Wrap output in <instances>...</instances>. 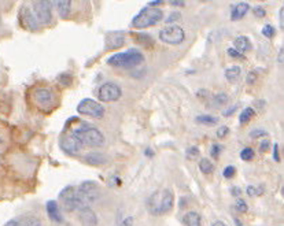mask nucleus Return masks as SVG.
Masks as SVG:
<instances>
[{"label":"nucleus","instance_id":"obj_1","mask_svg":"<svg viewBox=\"0 0 284 226\" xmlns=\"http://www.w3.org/2000/svg\"><path fill=\"white\" fill-rule=\"evenodd\" d=\"M145 206L151 215L168 214L175 206V195L170 189L155 190L148 196Z\"/></svg>","mask_w":284,"mask_h":226},{"label":"nucleus","instance_id":"obj_2","mask_svg":"<svg viewBox=\"0 0 284 226\" xmlns=\"http://www.w3.org/2000/svg\"><path fill=\"white\" fill-rule=\"evenodd\" d=\"M163 11L157 7H145L132 19V26L135 29H145L157 25L162 21Z\"/></svg>","mask_w":284,"mask_h":226},{"label":"nucleus","instance_id":"obj_3","mask_svg":"<svg viewBox=\"0 0 284 226\" xmlns=\"http://www.w3.org/2000/svg\"><path fill=\"white\" fill-rule=\"evenodd\" d=\"M73 137L79 140L81 145L88 147H100L104 144V136L103 133L94 126H83L73 132Z\"/></svg>","mask_w":284,"mask_h":226},{"label":"nucleus","instance_id":"obj_4","mask_svg":"<svg viewBox=\"0 0 284 226\" xmlns=\"http://www.w3.org/2000/svg\"><path fill=\"white\" fill-rule=\"evenodd\" d=\"M144 60V55L139 49H129L125 52L114 54L107 59V63L114 67H133L140 65Z\"/></svg>","mask_w":284,"mask_h":226},{"label":"nucleus","instance_id":"obj_5","mask_svg":"<svg viewBox=\"0 0 284 226\" xmlns=\"http://www.w3.org/2000/svg\"><path fill=\"white\" fill-rule=\"evenodd\" d=\"M77 193H79L80 207L83 210L96 202L99 197V186L94 181H85L77 188Z\"/></svg>","mask_w":284,"mask_h":226},{"label":"nucleus","instance_id":"obj_6","mask_svg":"<svg viewBox=\"0 0 284 226\" xmlns=\"http://www.w3.org/2000/svg\"><path fill=\"white\" fill-rule=\"evenodd\" d=\"M159 40L170 45H179L186 40V33L179 25H170L159 32Z\"/></svg>","mask_w":284,"mask_h":226},{"label":"nucleus","instance_id":"obj_7","mask_svg":"<svg viewBox=\"0 0 284 226\" xmlns=\"http://www.w3.org/2000/svg\"><path fill=\"white\" fill-rule=\"evenodd\" d=\"M77 111L81 115L91 117V118H102L104 115V107L100 103L92 100V99H83L77 106Z\"/></svg>","mask_w":284,"mask_h":226},{"label":"nucleus","instance_id":"obj_8","mask_svg":"<svg viewBox=\"0 0 284 226\" xmlns=\"http://www.w3.org/2000/svg\"><path fill=\"white\" fill-rule=\"evenodd\" d=\"M51 6L52 3H49L47 0H40L33 3V14L36 17L37 22L42 25H48L52 19V12H51Z\"/></svg>","mask_w":284,"mask_h":226},{"label":"nucleus","instance_id":"obj_9","mask_svg":"<svg viewBox=\"0 0 284 226\" xmlns=\"http://www.w3.org/2000/svg\"><path fill=\"white\" fill-rule=\"evenodd\" d=\"M59 199H61L63 207L69 210V211H74V210H79L80 211V210H81L77 188H74V186H66V188L59 193Z\"/></svg>","mask_w":284,"mask_h":226},{"label":"nucleus","instance_id":"obj_10","mask_svg":"<svg viewBox=\"0 0 284 226\" xmlns=\"http://www.w3.org/2000/svg\"><path fill=\"white\" fill-rule=\"evenodd\" d=\"M122 92L121 88L114 83H106L103 84L102 87L99 88L97 96L103 103H109V101H117L121 97Z\"/></svg>","mask_w":284,"mask_h":226},{"label":"nucleus","instance_id":"obj_11","mask_svg":"<svg viewBox=\"0 0 284 226\" xmlns=\"http://www.w3.org/2000/svg\"><path fill=\"white\" fill-rule=\"evenodd\" d=\"M33 101L43 110H49L55 103L54 93L48 88H39L33 92Z\"/></svg>","mask_w":284,"mask_h":226},{"label":"nucleus","instance_id":"obj_12","mask_svg":"<svg viewBox=\"0 0 284 226\" xmlns=\"http://www.w3.org/2000/svg\"><path fill=\"white\" fill-rule=\"evenodd\" d=\"M19 19H21V24H22V26H24L25 29L32 30V32L40 29V24L37 22L35 14H33V11H32L31 8H29L28 6L21 7V11H19Z\"/></svg>","mask_w":284,"mask_h":226},{"label":"nucleus","instance_id":"obj_13","mask_svg":"<svg viewBox=\"0 0 284 226\" xmlns=\"http://www.w3.org/2000/svg\"><path fill=\"white\" fill-rule=\"evenodd\" d=\"M61 147H62V149L66 152V154H70V155H77L80 151H81V148H83V145L79 143V140L73 136L62 138Z\"/></svg>","mask_w":284,"mask_h":226},{"label":"nucleus","instance_id":"obj_14","mask_svg":"<svg viewBox=\"0 0 284 226\" xmlns=\"http://www.w3.org/2000/svg\"><path fill=\"white\" fill-rule=\"evenodd\" d=\"M80 220H81V225L83 226H96L97 218L96 214L94 213V210L90 207H85L80 210Z\"/></svg>","mask_w":284,"mask_h":226},{"label":"nucleus","instance_id":"obj_15","mask_svg":"<svg viewBox=\"0 0 284 226\" xmlns=\"http://www.w3.org/2000/svg\"><path fill=\"white\" fill-rule=\"evenodd\" d=\"M46 208H47V214H48L49 218L54 221V222L61 224L62 221H63V217L61 214V210H59L58 203L55 202V200H48L47 204H46Z\"/></svg>","mask_w":284,"mask_h":226},{"label":"nucleus","instance_id":"obj_16","mask_svg":"<svg viewBox=\"0 0 284 226\" xmlns=\"http://www.w3.org/2000/svg\"><path fill=\"white\" fill-rule=\"evenodd\" d=\"M125 43V39H124V35L115 32V33H111L106 39V49H115V48L121 47Z\"/></svg>","mask_w":284,"mask_h":226},{"label":"nucleus","instance_id":"obj_17","mask_svg":"<svg viewBox=\"0 0 284 226\" xmlns=\"http://www.w3.org/2000/svg\"><path fill=\"white\" fill-rule=\"evenodd\" d=\"M84 161L88 163V165H92V166H100V165H104L107 163V156L104 154H99V152H91V154H87L84 156Z\"/></svg>","mask_w":284,"mask_h":226},{"label":"nucleus","instance_id":"obj_18","mask_svg":"<svg viewBox=\"0 0 284 226\" xmlns=\"http://www.w3.org/2000/svg\"><path fill=\"white\" fill-rule=\"evenodd\" d=\"M248 8V3L246 1H242V3H237L234 8H232V12H231V19L232 21H239V19H242L246 14H247Z\"/></svg>","mask_w":284,"mask_h":226},{"label":"nucleus","instance_id":"obj_19","mask_svg":"<svg viewBox=\"0 0 284 226\" xmlns=\"http://www.w3.org/2000/svg\"><path fill=\"white\" fill-rule=\"evenodd\" d=\"M235 49L239 52V54H244L251 49V43L248 40V37L246 36H239L235 39Z\"/></svg>","mask_w":284,"mask_h":226},{"label":"nucleus","instance_id":"obj_20","mask_svg":"<svg viewBox=\"0 0 284 226\" xmlns=\"http://www.w3.org/2000/svg\"><path fill=\"white\" fill-rule=\"evenodd\" d=\"M55 7L58 8V12L61 15L62 18H66L70 12V8H72V1L69 0H59V1H55Z\"/></svg>","mask_w":284,"mask_h":226},{"label":"nucleus","instance_id":"obj_21","mask_svg":"<svg viewBox=\"0 0 284 226\" xmlns=\"http://www.w3.org/2000/svg\"><path fill=\"white\" fill-rule=\"evenodd\" d=\"M184 224L187 226H200V217L198 213H195V211H189L187 214L184 215Z\"/></svg>","mask_w":284,"mask_h":226},{"label":"nucleus","instance_id":"obj_22","mask_svg":"<svg viewBox=\"0 0 284 226\" xmlns=\"http://www.w3.org/2000/svg\"><path fill=\"white\" fill-rule=\"evenodd\" d=\"M225 77H227V80H228L230 83H235L236 80L240 77V67L232 66L230 69H227V70H225Z\"/></svg>","mask_w":284,"mask_h":226},{"label":"nucleus","instance_id":"obj_23","mask_svg":"<svg viewBox=\"0 0 284 226\" xmlns=\"http://www.w3.org/2000/svg\"><path fill=\"white\" fill-rule=\"evenodd\" d=\"M199 169L203 174H212V173L214 172V165H213L210 159L203 158V159H200L199 162Z\"/></svg>","mask_w":284,"mask_h":226},{"label":"nucleus","instance_id":"obj_24","mask_svg":"<svg viewBox=\"0 0 284 226\" xmlns=\"http://www.w3.org/2000/svg\"><path fill=\"white\" fill-rule=\"evenodd\" d=\"M196 122L202 124V125L214 126L218 122V118L213 117V115H199V117H196Z\"/></svg>","mask_w":284,"mask_h":226},{"label":"nucleus","instance_id":"obj_25","mask_svg":"<svg viewBox=\"0 0 284 226\" xmlns=\"http://www.w3.org/2000/svg\"><path fill=\"white\" fill-rule=\"evenodd\" d=\"M254 114H255V111H254V108L251 107H247L244 108L242 111V114H240V117H239V121H240V124H247L250 119L253 118Z\"/></svg>","mask_w":284,"mask_h":226},{"label":"nucleus","instance_id":"obj_26","mask_svg":"<svg viewBox=\"0 0 284 226\" xmlns=\"http://www.w3.org/2000/svg\"><path fill=\"white\" fill-rule=\"evenodd\" d=\"M264 193V188L262 186H254V185H250L247 186V195L248 196H261Z\"/></svg>","mask_w":284,"mask_h":226},{"label":"nucleus","instance_id":"obj_27","mask_svg":"<svg viewBox=\"0 0 284 226\" xmlns=\"http://www.w3.org/2000/svg\"><path fill=\"white\" fill-rule=\"evenodd\" d=\"M22 222H24L25 226H42L40 221L35 218V217H26V218L22 220Z\"/></svg>","mask_w":284,"mask_h":226},{"label":"nucleus","instance_id":"obj_28","mask_svg":"<svg viewBox=\"0 0 284 226\" xmlns=\"http://www.w3.org/2000/svg\"><path fill=\"white\" fill-rule=\"evenodd\" d=\"M182 19V14L179 11H175L170 14L169 17L166 18V24H169V26L172 24H175V22H177V21H180Z\"/></svg>","mask_w":284,"mask_h":226},{"label":"nucleus","instance_id":"obj_29","mask_svg":"<svg viewBox=\"0 0 284 226\" xmlns=\"http://www.w3.org/2000/svg\"><path fill=\"white\" fill-rule=\"evenodd\" d=\"M240 158L243 161H251L254 158V151L251 148H244L240 152Z\"/></svg>","mask_w":284,"mask_h":226},{"label":"nucleus","instance_id":"obj_30","mask_svg":"<svg viewBox=\"0 0 284 226\" xmlns=\"http://www.w3.org/2000/svg\"><path fill=\"white\" fill-rule=\"evenodd\" d=\"M275 28L273 26H271V25H265L264 26V29H262V35L265 37H268V39H272L273 36H275Z\"/></svg>","mask_w":284,"mask_h":226},{"label":"nucleus","instance_id":"obj_31","mask_svg":"<svg viewBox=\"0 0 284 226\" xmlns=\"http://www.w3.org/2000/svg\"><path fill=\"white\" fill-rule=\"evenodd\" d=\"M214 101H216V104H225L227 101H228V96L225 95V93H218V95L214 96Z\"/></svg>","mask_w":284,"mask_h":226},{"label":"nucleus","instance_id":"obj_32","mask_svg":"<svg viewBox=\"0 0 284 226\" xmlns=\"http://www.w3.org/2000/svg\"><path fill=\"white\" fill-rule=\"evenodd\" d=\"M199 154V148L198 147H191L187 149V158L188 159H195Z\"/></svg>","mask_w":284,"mask_h":226},{"label":"nucleus","instance_id":"obj_33","mask_svg":"<svg viewBox=\"0 0 284 226\" xmlns=\"http://www.w3.org/2000/svg\"><path fill=\"white\" fill-rule=\"evenodd\" d=\"M253 12H254V15H255L257 18H264V17H265V15H266L265 8H264V7H261V6L254 7Z\"/></svg>","mask_w":284,"mask_h":226},{"label":"nucleus","instance_id":"obj_34","mask_svg":"<svg viewBox=\"0 0 284 226\" xmlns=\"http://www.w3.org/2000/svg\"><path fill=\"white\" fill-rule=\"evenodd\" d=\"M235 173L236 169L234 166L225 167V170H224V177H225V179H232V177L235 176Z\"/></svg>","mask_w":284,"mask_h":226},{"label":"nucleus","instance_id":"obj_35","mask_svg":"<svg viewBox=\"0 0 284 226\" xmlns=\"http://www.w3.org/2000/svg\"><path fill=\"white\" fill-rule=\"evenodd\" d=\"M236 208H237L240 213H246V211H247V203L244 202L243 199H237V202H236Z\"/></svg>","mask_w":284,"mask_h":226},{"label":"nucleus","instance_id":"obj_36","mask_svg":"<svg viewBox=\"0 0 284 226\" xmlns=\"http://www.w3.org/2000/svg\"><path fill=\"white\" fill-rule=\"evenodd\" d=\"M227 54L230 55L231 58H234V59H237V58H243V55L239 54L235 48H228V49H227Z\"/></svg>","mask_w":284,"mask_h":226},{"label":"nucleus","instance_id":"obj_37","mask_svg":"<svg viewBox=\"0 0 284 226\" xmlns=\"http://www.w3.org/2000/svg\"><path fill=\"white\" fill-rule=\"evenodd\" d=\"M221 151H223V147H221V145H218V144H213V147H212L213 158H218V155L221 154Z\"/></svg>","mask_w":284,"mask_h":226},{"label":"nucleus","instance_id":"obj_38","mask_svg":"<svg viewBox=\"0 0 284 226\" xmlns=\"http://www.w3.org/2000/svg\"><path fill=\"white\" fill-rule=\"evenodd\" d=\"M228 132H230V128H228V126H221L217 132V137L218 138H224V137L228 135Z\"/></svg>","mask_w":284,"mask_h":226},{"label":"nucleus","instance_id":"obj_39","mask_svg":"<svg viewBox=\"0 0 284 226\" xmlns=\"http://www.w3.org/2000/svg\"><path fill=\"white\" fill-rule=\"evenodd\" d=\"M4 226H25V225L24 222H22V220H11L8 221Z\"/></svg>","mask_w":284,"mask_h":226},{"label":"nucleus","instance_id":"obj_40","mask_svg":"<svg viewBox=\"0 0 284 226\" xmlns=\"http://www.w3.org/2000/svg\"><path fill=\"white\" fill-rule=\"evenodd\" d=\"M261 136H266V132L261 131V129H257V131H253V133H251V137H254V138H257V137Z\"/></svg>","mask_w":284,"mask_h":226},{"label":"nucleus","instance_id":"obj_41","mask_svg":"<svg viewBox=\"0 0 284 226\" xmlns=\"http://www.w3.org/2000/svg\"><path fill=\"white\" fill-rule=\"evenodd\" d=\"M255 80H257V73H254V72L248 73L247 83L248 84H254V83H255Z\"/></svg>","mask_w":284,"mask_h":226},{"label":"nucleus","instance_id":"obj_42","mask_svg":"<svg viewBox=\"0 0 284 226\" xmlns=\"http://www.w3.org/2000/svg\"><path fill=\"white\" fill-rule=\"evenodd\" d=\"M273 159L276 162H280V158H279V144H275V147H273Z\"/></svg>","mask_w":284,"mask_h":226},{"label":"nucleus","instance_id":"obj_43","mask_svg":"<svg viewBox=\"0 0 284 226\" xmlns=\"http://www.w3.org/2000/svg\"><path fill=\"white\" fill-rule=\"evenodd\" d=\"M268 148H269V140H264L260 145V151L264 152V151H268Z\"/></svg>","mask_w":284,"mask_h":226},{"label":"nucleus","instance_id":"obj_44","mask_svg":"<svg viewBox=\"0 0 284 226\" xmlns=\"http://www.w3.org/2000/svg\"><path fill=\"white\" fill-rule=\"evenodd\" d=\"M279 63L283 65V48H280V51H279Z\"/></svg>","mask_w":284,"mask_h":226},{"label":"nucleus","instance_id":"obj_45","mask_svg":"<svg viewBox=\"0 0 284 226\" xmlns=\"http://www.w3.org/2000/svg\"><path fill=\"white\" fill-rule=\"evenodd\" d=\"M283 14H284V8H282V10H280V26H282V28H283V26H284Z\"/></svg>","mask_w":284,"mask_h":226},{"label":"nucleus","instance_id":"obj_46","mask_svg":"<svg viewBox=\"0 0 284 226\" xmlns=\"http://www.w3.org/2000/svg\"><path fill=\"white\" fill-rule=\"evenodd\" d=\"M235 110H236V106L232 108H228V111H224V115H231V114L235 113Z\"/></svg>","mask_w":284,"mask_h":226},{"label":"nucleus","instance_id":"obj_47","mask_svg":"<svg viewBox=\"0 0 284 226\" xmlns=\"http://www.w3.org/2000/svg\"><path fill=\"white\" fill-rule=\"evenodd\" d=\"M231 192H232V195H235V196L237 197L239 196V193H240V189H239V188H234Z\"/></svg>","mask_w":284,"mask_h":226},{"label":"nucleus","instance_id":"obj_48","mask_svg":"<svg viewBox=\"0 0 284 226\" xmlns=\"http://www.w3.org/2000/svg\"><path fill=\"white\" fill-rule=\"evenodd\" d=\"M213 226H227V224L223 222V221H216V222L213 224Z\"/></svg>","mask_w":284,"mask_h":226},{"label":"nucleus","instance_id":"obj_49","mask_svg":"<svg viewBox=\"0 0 284 226\" xmlns=\"http://www.w3.org/2000/svg\"><path fill=\"white\" fill-rule=\"evenodd\" d=\"M172 6H184V1H170Z\"/></svg>","mask_w":284,"mask_h":226},{"label":"nucleus","instance_id":"obj_50","mask_svg":"<svg viewBox=\"0 0 284 226\" xmlns=\"http://www.w3.org/2000/svg\"><path fill=\"white\" fill-rule=\"evenodd\" d=\"M145 155H147V156H152L151 149H145Z\"/></svg>","mask_w":284,"mask_h":226},{"label":"nucleus","instance_id":"obj_51","mask_svg":"<svg viewBox=\"0 0 284 226\" xmlns=\"http://www.w3.org/2000/svg\"><path fill=\"white\" fill-rule=\"evenodd\" d=\"M3 143H4V138H3V136L0 135V144H3Z\"/></svg>","mask_w":284,"mask_h":226}]
</instances>
